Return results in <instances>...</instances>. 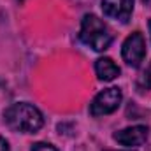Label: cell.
Segmentation results:
<instances>
[{
	"instance_id": "1",
	"label": "cell",
	"mask_w": 151,
	"mask_h": 151,
	"mask_svg": "<svg viewBox=\"0 0 151 151\" xmlns=\"http://www.w3.org/2000/svg\"><path fill=\"white\" fill-rule=\"evenodd\" d=\"M4 121L11 130L19 134H35L44 125L40 111L28 102H16L9 106L4 111Z\"/></svg>"
},
{
	"instance_id": "2",
	"label": "cell",
	"mask_w": 151,
	"mask_h": 151,
	"mask_svg": "<svg viewBox=\"0 0 151 151\" xmlns=\"http://www.w3.org/2000/svg\"><path fill=\"white\" fill-rule=\"evenodd\" d=\"M79 39L83 44L91 47L93 51H106L111 42H113V34L109 27L95 14H86L81 21V30H79Z\"/></svg>"
},
{
	"instance_id": "3",
	"label": "cell",
	"mask_w": 151,
	"mask_h": 151,
	"mask_svg": "<svg viewBox=\"0 0 151 151\" xmlns=\"http://www.w3.org/2000/svg\"><path fill=\"white\" fill-rule=\"evenodd\" d=\"M121 100H123L121 90L116 88V86H111V88L100 91V93L93 99V102H91V106H90V114L95 116V118L111 114L119 107Z\"/></svg>"
},
{
	"instance_id": "4",
	"label": "cell",
	"mask_w": 151,
	"mask_h": 151,
	"mask_svg": "<svg viewBox=\"0 0 151 151\" xmlns=\"http://www.w3.org/2000/svg\"><path fill=\"white\" fill-rule=\"evenodd\" d=\"M121 56L130 67H139L146 56V40L141 32H134L125 39L121 46Z\"/></svg>"
},
{
	"instance_id": "5",
	"label": "cell",
	"mask_w": 151,
	"mask_h": 151,
	"mask_svg": "<svg viewBox=\"0 0 151 151\" xmlns=\"http://www.w3.org/2000/svg\"><path fill=\"white\" fill-rule=\"evenodd\" d=\"M148 135H150V128L146 125H135V127H128V128L116 132L113 137L121 146L135 148V146H142L148 141Z\"/></svg>"
},
{
	"instance_id": "6",
	"label": "cell",
	"mask_w": 151,
	"mask_h": 151,
	"mask_svg": "<svg viewBox=\"0 0 151 151\" xmlns=\"http://www.w3.org/2000/svg\"><path fill=\"white\" fill-rule=\"evenodd\" d=\"M102 11L104 16L111 19H116L119 23H128L134 11V0H102Z\"/></svg>"
},
{
	"instance_id": "7",
	"label": "cell",
	"mask_w": 151,
	"mask_h": 151,
	"mask_svg": "<svg viewBox=\"0 0 151 151\" xmlns=\"http://www.w3.org/2000/svg\"><path fill=\"white\" fill-rule=\"evenodd\" d=\"M95 72H97V77L100 81L109 83V81H113V79H116L119 76V67L114 63L111 58L104 56V58H99L95 62Z\"/></svg>"
},
{
	"instance_id": "8",
	"label": "cell",
	"mask_w": 151,
	"mask_h": 151,
	"mask_svg": "<svg viewBox=\"0 0 151 151\" xmlns=\"http://www.w3.org/2000/svg\"><path fill=\"white\" fill-rule=\"evenodd\" d=\"M137 86L141 90H151V65L141 74L139 81H137Z\"/></svg>"
},
{
	"instance_id": "9",
	"label": "cell",
	"mask_w": 151,
	"mask_h": 151,
	"mask_svg": "<svg viewBox=\"0 0 151 151\" xmlns=\"http://www.w3.org/2000/svg\"><path fill=\"white\" fill-rule=\"evenodd\" d=\"M30 151H58L53 144H47V142H37V144H34L32 146V150Z\"/></svg>"
},
{
	"instance_id": "10",
	"label": "cell",
	"mask_w": 151,
	"mask_h": 151,
	"mask_svg": "<svg viewBox=\"0 0 151 151\" xmlns=\"http://www.w3.org/2000/svg\"><path fill=\"white\" fill-rule=\"evenodd\" d=\"M0 151H9V142L4 137H0Z\"/></svg>"
},
{
	"instance_id": "11",
	"label": "cell",
	"mask_w": 151,
	"mask_h": 151,
	"mask_svg": "<svg viewBox=\"0 0 151 151\" xmlns=\"http://www.w3.org/2000/svg\"><path fill=\"white\" fill-rule=\"evenodd\" d=\"M142 2H144V4H146V5L151 9V0H142Z\"/></svg>"
},
{
	"instance_id": "12",
	"label": "cell",
	"mask_w": 151,
	"mask_h": 151,
	"mask_svg": "<svg viewBox=\"0 0 151 151\" xmlns=\"http://www.w3.org/2000/svg\"><path fill=\"white\" fill-rule=\"evenodd\" d=\"M150 32H151V21H150Z\"/></svg>"
}]
</instances>
